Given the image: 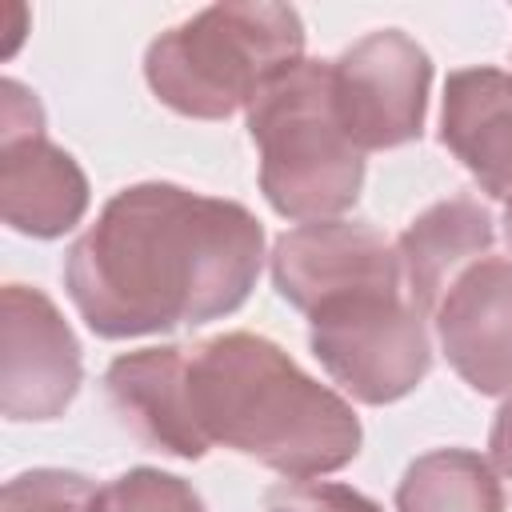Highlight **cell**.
Listing matches in <instances>:
<instances>
[{
    "label": "cell",
    "mask_w": 512,
    "mask_h": 512,
    "mask_svg": "<svg viewBox=\"0 0 512 512\" xmlns=\"http://www.w3.org/2000/svg\"><path fill=\"white\" fill-rule=\"evenodd\" d=\"M504 240H508V252H512V196L504 204Z\"/></svg>",
    "instance_id": "19"
},
{
    "label": "cell",
    "mask_w": 512,
    "mask_h": 512,
    "mask_svg": "<svg viewBox=\"0 0 512 512\" xmlns=\"http://www.w3.org/2000/svg\"><path fill=\"white\" fill-rule=\"evenodd\" d=\"M0 512H104V488H96L84 472L32 468L4 484Z\"/></svg>",
    "instance_id": "15"
},
{
    "label": "cell",
    "mask_w": 512,
    "mask_h": 512,
    "mask_svg": "<svg viewBox=\"0 0 512 512\" xmlns=\"http://www.w3.org/2000/svg\"><path fill=\"white\" fill-rule=\"evenodd\" d=\"M444 148L472 172V180L496 196H512V72L460 68L444 80L440 108Z\"/></svg>",
    "instance_id": "12"
},
{
    "label": "cell",
    "mask_w": 512,
    "mask_h": 512,
    "mask_svg": "<svg viewBox=\"0 0 512 512\" xmlns=\"http://www.w3.org/2000/svg\"><path fill=\"white\" fill-rule=\"evenodd\" d=\"M396 512H504V488L480 452L432 448L408 464Z\"/></svg>",
    "instance_id": "14"
},
{
    "label": "cell",
    "mask_w": 512,
    "mask_h": 512,
    "mask_svg": "<svg viewBox=\"0 0 512 512\" xmlns=\"http://www.w3.org/2000/svg\"><path fill=\"white\" fill-rule=\"evenodd\" d=\"M188 412L208 448L224 444L288 480L340 472L364 440L352 404L256 332L188 344Z\"/></svg>",
    "instance_id": "2"
},
{
    "label": "cell",
    "mask_w": 512,
    "mask_h": 512,
    "mask_svg": "<svg viewBox=\"0 0 512 512\" xmlns=\"http://www.w3.org/2000/svg\"><path fill=\"white\" fill-rule=\"evenodd\" d=\"M488 452H492L496 472L504 480H512V392L496 408V420H492V432H488Z\"/></svg>",
    "instance_id": "18"
},
{
    "label": "cell",
    "mask_w": 512,
    "mask_h": 512,
    "mask_svg": "<svg viewBox=\"0 0 512 512\" xmlns=\"http://www.w3.org/2000/svg\"><path fill=\"white\" fill-rule=\"evenodd\" d=\"M308 344L324 372L360 404L404 400L432 368L424 316L400 292H360L308 316Z\"/></svg>",
    "instance_id": "5"
},
{
    "label": "cell",
    "mask_w": 512,
    "mask_h": 512,
    "mask_svg": "<svg viewBox=\"0 0 512 512\" xmlns=\"http://www.w3.org/2000/svg\"><path fill=\"white\" fill-rule=\"evenodd\" d=\"M104 512H208L200 492L160 468H128L104 488Z\"/></svg>",
    "instance_id": "16"
},
{
    "label": "cell",
    "mask_w": 512,
    "mask_h": 512,
    "mask_svg": "<svg viewBox=\"0 0 512 512\" xmlns=\"http://www.w3.org/2000/svg\"><path fill=\"white\" fill-rule=\"evenodd\" d=\"M304 60V24L288 4L228 0L160 32L144 80L160 104L192 120H228Z\"/></svg>",
    "instance_id": "3"
},
{
    "label": "cell",
    "mask_w": 512,
    "mask_h": 512,
    "mask_svg": "<svg viewBox=\"0 0 512 512\" xmlns=\"http://www.w3.org/2000/svg\"><path fill=\"white\" fill-rule=\"evenodd\" d=\"M440 352L480 396L512 392V260L484 256L464 268L432 312Z\"/></svg>",
    "instance_id": "9"
},
{
    "label": "cell",
    "mask_w": 512,
    "mask_h": 512,
    "mask_svg": "<svg viewBox=\"0 0 512 512\" xmlns=\"http://www.w3.org/2000/svg\"><path fill=\"white\" fill-rule=\"evenodd\" d=\"M264 268L260 220L168 180L120 188L64 256V288L104 340L232 316Z\"/></svg>",
    "instance_id": "1"
},
{
    "label": "cell",
    "mask_w": 512,
    "mask_h": 512,
    "mask_svg": "<svg viewBox=\"0 0 512 512\" xmlns=\"http://www.w3.org/2000/svg\"><path fill=\"white\" fill-rule=\"evenodd\" d=\"M432 60L400 28H380L332 60V100L344 132L360 152L420 140Z\"/></svg>",
    "instance_id": "6"
},
{
    "label": "cell",
    "mask_w": 512,
    "mask_h": 512,
    "mask_svg": "<svg viewBox=\"0 0 512 512\" xmlns=\"http://www.w3.org/2000/svg\"><path fill=\"white\" fill-rule=\"evenodd\" d=\"M260 192L284 220H340L364 188V152L332 100V60H300L248 104Z\"/></svg>",
    "instance_id": "4"
},
{
    "label": "cell",
    "mask_w": 512,
    "mask_h": 512,
    "mask_svg": "<svg viewBox=\"0 0 512 512\" xmlns=\"http://www.w3.org/2000/svg\"><path fill=\"white\" fill-rule=\"evenodd\" d=\"M268 512H384L372 496L332 480H284L264 492Z\"/></svg>",
    "instance_id": "17"
},
{
    "label": "cell",
    "mask_w": 512,
    "mask_h": 512,
    "mask_svg": "<svg viewBox=\"0 0 512 512\" xmlns=\"http://www.w3.org/2000/svg\"><path fill=\"white\" fill-rule=\"evenodd\" d=\"M84 380L80 340L52 296L28 284L0 292V412L8 420H56Z\"/></svg>",
    "instance_id": "7"
},
{
    "label": "cell",
    "mask_w": 512,
    "mask_h": 512,
    "mask_svg": "<svg viewBox=\"0 0 512 512\" xmlns=\"http://www.w3.org/2000/svg\"><path fill=\"white\" fill-rule=\"evenodd\" d=\"M88 212V176L44 132L0 140V216L12 232L56 240Z\"/></svg>",
    "instance_id": "11"
},
{
    "label": "cell",
    "mask_w": 512,
    "mask_h": 512,
    "mask_svg": "<svg viewBox=\"0 0 512 512\" xmlns=\"http://www.w3.org/2000/svg\"><path fill=\"white\" fill-rule=\"evenodd\" d=\"M492 240V212L472 196H448L424 208L396 240L408 304L420 316H432L452 280L476 260L492 256Z\"/></svg>",
    "instance_id": "13"
},
{
    "label": "cell",
    "mask_w": 512,
    "mask_h": 512,
    "mask_svg": "<svg viewBox=\"0 0 512 512\" xmlns=\"http://www.w3.org/2000/svg\"><path fill=\"white\" fill-rule=\"evenodd\" d=\"M272 284L304 316L360 292H400V256L364 220H316L272 244Z\"/></svg>",
    "instance_id": "8"
},
{
    "label": "cell",
    "mask_w": 512,
    "mask_h": 512,
    "mask_svg": "<svg viewBox=\"0 0 512 512\" xmlns=\"http://www.w3.org/2000/svg\"><path fill=\"white\" fill-rule=\"evenodd\" d=\"M104 388L116 416L148 448L180 460H200L208 452L188 412V344H160L116 356L104 372Z\"/></svg>",
    "instance_id": "10"
}]
</instances>
